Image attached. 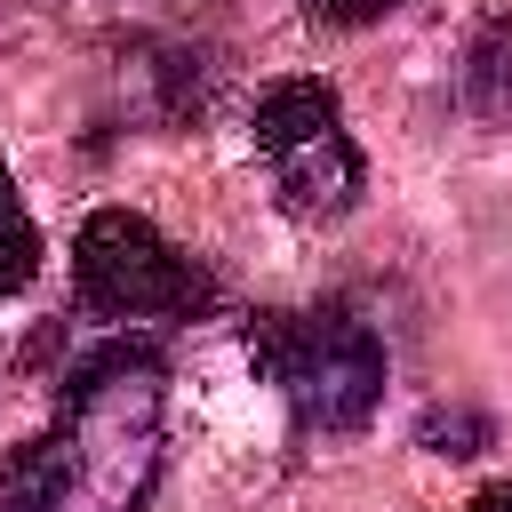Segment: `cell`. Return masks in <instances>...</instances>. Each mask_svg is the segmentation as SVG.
<instances>
[{"label": "cell", "instance_id": "1", "mask_svg": "<svg viewBox=\"0 0 512 512\" xmlns=\"http://www.w3.org/2000/svg\"><path fill=\"white\" fill-rule=\"evenodd\" d=\"M160 480V352L104 344L64 376L40 440L0 456V512H144Z\"/></svg>", "mask_w": 512, "mask_h": 512}, {"label": "cell", "instance_id": "2", "mask_svg": "<svg viewBox=\"0 0 512 512\" xmlns=\"http://www.w3.org/2000/svg\"><path fill=\"white\" fill-rule=\"evenodd\" d=\"M248 360L280 384L304 432H352L384 400V344L352 312H256Z\"/></svg>", "mask_w": 512, "mask_h": 512}, {"label": "cell", "instance_id": "3", "mask_svg": "<svg viewBox=\"0 0 512 512\" xmlns=\"http://www.w3.org/2000/svg\"><path fill=\"white\" fill-rule=\"evenodd\" d=\"M72 288L104 320H144V312H208L216 280L136 208H96L72 240Z\"/></svg>", "mask_w": 512, "mask_h": 512}, {"label": "cell", "instance_id": "4", "mask_svg": "<svg viewBox=\"0 0 512 512\" xmlns=\"http://www.w3.org/2000/svg\"><path fill=\"white\" fill-rule=\"evenodd\" d=\"M272 176H280V200L296 216H344L360 200V152H352L344 120L304 136V144H288V152H272Z\"/></svg>", "mask_w": 512, "mask_h": 512}, {"label": "cell", "instance_id": "5", "mask_svg": "<svg viewBox=\"0 0 512 512\" xmlns=\"http://www.w3.org/2000/svg\"><path fill=\"white\" fill-rule=\"evenodd\" d=\"M344 112H336V88L328 80H272L264 96H256V112H248V136H256V152L272 160V152H288V144H304V136H320V128H336Z\"/></svg>", "mask_w": 512, "mask_h": 512}, {"label": "cell", "instance_id": "6", "mask_svg": "<svg viewBox=\"0 0 512 512\" xmlns=\"http://www.w3.org/2000/svg\"><path fill=\"white\" fill-rule=\"evenodd\" d=\"M32 272H40V224L24 216L16 184L0 176V296H16V288H24Z\"/></svg>", "mask_w": 512, "mask_h": 512}, {"label": "cell", "instance_id": "7", "mask_svg": "<svg viewBox=\"0 0 512 512\" xmlns=\"http://www.w3.org/2000/svg\"><path fill=\"white\" fill-rule=\"evenodd\" d=\"M480 440H488V424L472 408H432L424 416V448H440V456H472Z\"/></svg>", "mask_w": 512, "mask_h": 512}, {"label": "cell", "instance_id": "8", "mask_svg": "<svg viewBox=\"0 0 512 512\" xmlns=\"http://www.w3.org/2000/svg\"><path fill=\"white\" fill-rule=\"evenodd\" d=\"M312 16H328V24H368V16H384V8H400V0H304Z\"/></svg>", "mask_w": 512, "mask_h": 512}, {"label": "cell", "instance_id": "9", "mask_svg": "<svg viewBox=\"0 0 512 512\" xmlns=\"http://www.w3.org/2000/svg\"><path fill=\"white\" fill-rule=\"evenodd\" d=\"M464 512H512V480H504V488H480Z\"/></svg>", "mask_w": 512, "mask_h": 512}]
</instances>
